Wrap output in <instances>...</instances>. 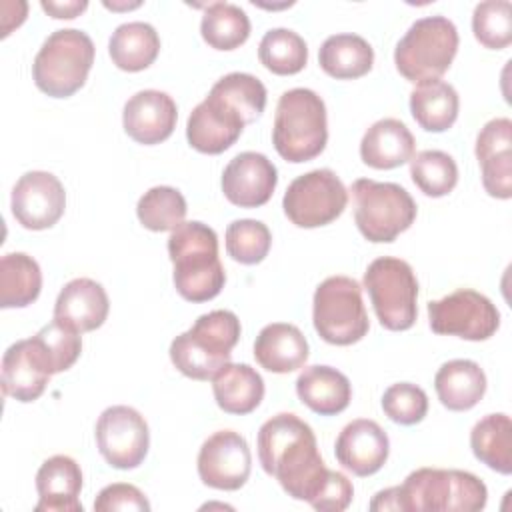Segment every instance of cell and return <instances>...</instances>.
Wrapping results in <instances>:
<instances>
[{"label":"cell","mask_w":512,"mask_h":512,"mask_svg":"<svg viewBox=\"0 0 512 512\" xmlns=\"http://www.w3.org/2000/svg\"><path fill=\"white\" fill-rule=\"evenodd\" d=\"M92 38L76 28L52 32L38 50L32 78L38 90L52 98H68L78 92L94 64Z\"/></svg>","instance_id":"cell-7"},{"label":"cell","mask_w":512,"mask_h":512,"mask_svg":"<svg viewBox=\"0 0 512 512\" xmlns=\"http://www.w3.org/2000/svg\"><path fill=\"white\" fill-rule=\"evenodd\" d=\"M40 6L52 18H58V20L66 18V20H70V18H76L78 14H82L88 8V2L86 0H80V2H76V0L74 2H46V0H42Z\"/></svg>","instance_id":"cell-44"},{"label":"cell","mask_w":512,"mask_h":512,"mask_svg":"<svg viewBox=\"0 0 512 512\" xmlns=\"http://www.w3.org/2000/svg\"><path fill=\"white\" fill-rule=\"evenodd\" d=\"M370 510H400V492L398 486L380 490L372 502H370Z\"/></svg>","instance_id":"cell-45"},{"label":"cell","mask_w":512,"mask_h":512,"mask_svg":"<svg viewBox=\"0 0 512 512\" xmlns=\"http://www.w3.org/2000/svg\"><path fill=\"white\" fill-rule=\"evenodd\" d=\"M352 496H354L352 482L342 472L330 470L328 480L324 482L322 490L318 492L316 500L310 506L322 512H342L350 506Z\"/></svg>","instance_id":"cell-43"},{"label":"cell","mask_w":512,"mask_h":512,"mask_svg":"<svg viewBox=\"0 0 512 512\" xmlns=\"http://www.w3.org/2000/svg\"><path fill=\"white\" fill-rule=\"evenodd\" d=\"M260 64L278 76L298 74L308 62V46L304 38L288 28L268 30L258 46Z\"/></svg>","instance_id":"cell-35"},{"label":"cell","mask_w":512,"mask_h":512,"mask_svg":"<svg viewBox=\"0 0 512 512\" xmlns=\"http://www.w3.org/2000/svg\"><path fill=\"white\" fill-rule=\"evenodd\" d=\"M250 468L248 442L234 430H218L200 446L198 476L210 488L238 490L246 484Z\"/></svg>","instance_id":"cell-15"},{"label":"cell","mask_w":512,"mask_h":512,"mask_svg":"<svg viewBox=\"0 0 512 512\" xmlns=\"http://www.w3.org/2000/svg\"><path fill=\"white\" fill-rule=\"evenodd\" d=\"M460 98L452 84L444 80H426L410 92V112L426 132H446L458 118Z\"/></svg>","instance_id":"cell-29"},{"label":"cell","mask_w":512,"mask_h":512,"mask_svg":"<svg viewBox=\"0 0 512 512\" xmlns=\"http://www.w3.org/2000/svg\"><path fill=\"white\" fill-rule=\"evenodd\" d=\"M296 394L312 412L334 416L348 408L352 400V384L340 370L314 364L304 368L296 378Z\"/></svg>","instance_id":"cell-26"},{"label":"cell","mask_w":512,"mask_h":512,"mask_svg":"<svg viewBox=\"0 0 512 512\" xmlns=\"http://www.w3.org/2000/svg\"><path fill=\"white\" fill-rule=\"evenodd\" d=\"M328 142L324 100L310 88L286 90L276 104L272 144L292 164L308 162L322 154Z\"/></svg>","instance_id":"cell-5"},{"label":"cell","mask_w":512,"mask_h":512,"mask_svg":"<svg viewBox=\"0 0 512 512\" xmlns=\"http://www.w3.org/2000/svg\"><path fill=\"white\" fill-rule=\"evenodd\" d=\"M42 290V272L38 262L24 252H10L0 258V306L24 308L32 304Z\"/></svg>","instance_id":"cell-33"},{"label":"cell","mask_w":512,"mask_h":512,"mask_svg":"<svg viewBox=\"0 0 512 512\" xmlns=\"http://www.w3.org/2000/svg\"><path fill=\"white\" fill-rule=\"evenodd\" d=\"M50 376L30 338L14 342L4 352L2 390L6 396L18 402H34L46 390Z\"/></svg>","instance_id":"cell-23"},{"label":"cell","mask_w":512,"mask_h":512,"mask_svg":"<svg viewBox=\"0 0 512 512\" xmlns=\"http://www.w3.org/2000/svg\"><path fill=\"white\" fill-rule=\"evenodd\" d=\"M108 52L116 68L140 72L158 58L160 36L148 22H126L112 32Z\"/></svg>","instance_id":"cell-31"},{"label":"cell","mask_w":512,"mask_h":512,"mask_svg":"<svg viewBox=\"0 0 512 512\" xmlns=\"http://www.w3.org/2000/svg\"><path fill=\"white\" fill-rule=\"evenodd\" d=\"M278 184V170L260 152H240L222 172V192L240 208L264 206Z\"/></svg>","instance_id":"cell-17"},{"label":"cell","mask_w":512,"mask_h":512,"mask_svg":"<svg viewBox=\"0 0 512 512\" xmlns=\"http://www.w3.org/2000/svg\"><path fill=\"white\" fill-rule=\"evenodd\" d=\"M10 208L16 222L28 230L52 228L66 208L64 186L50 172H26L12 188Z\"/></svg>","instance_id":"cell-16"},{"label":"cell","mask_w":512,"mask_h":512,"mask_svg":"<svg viewBox=\"0 0 512 512\" xmlns=\"http://www.w3.org/2000/svg\"><path fill=\"white\" fill-rule=\"evenodd\" d=\"M32 344L42 358L46 370L54 376L74 366L82 352L80 332L52 320L44 328H40L32 338Z\"/></svg>","instance_id":"cell-37"},{"label":"cell","mask_w":512,"mask_h":512,"mask_svg":"<svg viewBox=\"0 0 512 512\" xmlns=\"http://www.w3.org/2000/svg\"><path fill=\"white\" fill-rule=\"evenodd\" d=\"M430 328L436 334L464 340H488L500 328V312L484 294L458 288L452 294L428 302Z\"/></svg>","instance_id":"cell-13"},{"label":"cell","mask_w":512,"mask_h":512,"mask_svg":"<svg viewBox=\"0 0 512 512\" xmlns=\"http://www.w3.org/2000/svg\"><path fill=\"white\" fill-rule=\"evenodd\" d=\"M348 204L342 180L330 168L310 170L294 178L282 198L288 220L298 228H318L334 222Z\"/></svg>","instance_id":"cell-12"},{"label":"cell","mask_w":512,"mask_h":512,"mask_svg":"<svg viewBox=\"0 0 512 512\" xmlns=\"http://www.w3.org/2000/svg\"><path fill=\"white\" fill-rule=\"evenodd\" d=\"M108 310L110 302L102 284L92 278H74L56 298L54 320L82 334L100 328Z\"/></svg>","instance_id":"cell-22"},{"label":"cell","mask_w":512,"mask_h":512,"mask_svg":"<svg viewBox=\"0 0 512 512\" xmlns=\"http://www.w3.org/2000/svg\"><path fill=\"white\" fill-rule=\"evenodd\" d=\"M178 108L170 94L160 90H140L128 98L122 112L126 134L144 146L160 144L176 128Z\"/></svg>","instance_id":"cell-18"},{"label":"cell","mask_w":512,"mask_h":512,"mask_svg":"<svg viewBox=\"0 0 512 512\" xmlns=\"http://www.w3.org/2000/svg\"><path fill=\"white\" fill-rule=\"evenodd\" d=\"M36 490V512H82L80 464L66 454L50 456L36 472Z\"/></svg>","instance_id":"cell-21"},{"label":"cell","mask_w":512,"mask_h":512,"mask_svg":"<svg viewBox=\"0 0 512 512\" xmlns=\"http://www.w3.org/2000/svg\"><path fill=\"white\" fill-rule=\"evenodd\" d=\"M318 64L336 80H354L372 70L374 50L358 34H332L318 50Z\"/></svg>","instance_id":"cell-30"},{"label":"cell","mask_w":512,"mask_h":512,"mask_svg":"<svg viewBox=\"0 0 512 512\" xmlns=\"http://www.w3.org/2000/svg\"><path fill=\"white\" fill-rule=\"evenodd\" d=\"M416 140L408 126L396 118L374 122L362 136L360 158L376 170H392L412 160Z\"/></svg>","instance_id":"cell-24"},{"label":"cell","mask_w":512,"mask_h":512,"mask_svg":"<svg viewBox=\"0 0 512 512\" xmlns=\"http://www.w3.org/2000/svg\"><path fill=\"white\" fill-rule=\"evenodd\" d=\"M410 176L420 192L440 198L454 190L458 182V166L454 158L442 150H422L410 160Z\"/></svg>","instance_id":"cell-38"},{"label":"cell","mask_w":512,"mask_h":512,"mask_svg":"<svg viewBox=\"0 0 512 512\" xmlns=\"http://www.w3.org/2000/svg\"><path fill=\"white\" fill-rule=\"evenodd\" d=\"M398 492L400 510L406 512H476L488 502L486 484L464 470L418 468Z\"/></svg>","instance_id":"cell-6"},{"label":"cell","mask_w":512,"mask_h":512,"mask_svg":"<svg viewBox=\"0 0 512 512\" xmlns=\"http://www.w3.org/2000/svg\"><path fill=\"white\" fill-rule=\"evenodd\" d=\"M312 322L318 336L334 346H350L370 330L362 286L350 276L322 280L312 300Z\"/></svg>","instance_id":"cell-10"},{"label":"cell","mask_w":512,"mask_h":512,"mask_svg":"<svg viewBox=\"0 0 512 512\" xmlns=\"http://www.w3.org/2000/svg\"><path fill=\"white\" fill-rule=\"evenodd\" d=\"M186 200L172 186H154L144 192L136 204L140 224L152 232H172L186 218Z\"/></svg>","instance_id":"cell-36"},{"label":"cell","mask_w":512,"mask_h":512,"mask_svg":"<svg viewBox=\"0 0 512 512\" xmlns=\"http://www.w3.org/2000/svg\"><path fill=\"white\" fill-rule=\"evenodd\" d=\"M94 434L102 458L118 470L140 466L148 454L150 430L144 416L132 406L106 408L98 416Z\"/></svg>","instance_id":"cell-14"},{"label":"cell","mask_w":512,"mask_h":512,"mask_svg":"<svg viewBox=\"0 0 512 512\" xmlns=\"http://www.w3.org/2000/svg\"><path fill=\"white\" fill-rule=\"evenodd\" d=\"M458 42V30L452 20L446 16H424L396 44V70L414 84L438 80L450 68Z\"/></svg>","instance_id":"cell-8"},{"label":"cell","mask_w":512,"mask_h":512,"mask_svg":"<svg viewBox=\"0 0 512 512\" xmlns=\"http://www.w3.org/2000/svg\"><path fill=\"white\" fill-rule=\"evenodd\" d=\"M382 410L392 422L412 426L424 420L428 412V396L412 382H398L386 388L382 396Z\"/></svg>","instance_id":"cell-41"},{"label":"cell","mask_w":512,"mask_h":512,"mask_svg":"<svg viewBox=\"0 0 512 512\" xmlns=\"http://www.w3.org/2000/svg\"><path fill=\"white\" fill-rule=\"evenodd\" d=\"M96 512H112V510H150V502L146 496L132 484L116 482L102 488L94 500Z\"/></svg>","instance_id":"cell-42"},{"label":"cell","mask_w":512,"mask_h":512,"mask_svg":"<svg viewBox=\"0 0 512 512\" xmlns=\"http://www.w3.org/2000/svg\"><path fill=\"white\" fill-rule=\"evenodd\" d=\"M168 256L174 264L176 292L184 300L206 302L224 288L226 272L218 258V236L208 224L182 222L168 238Z\"/></svg>","instance_id":"cell-3"},{"label":"cell","mask_w":512,"mask_h":512,"mask_svg":"<svg viewBox=\"0 0 512 512\" xmlns=\"http://www.w3.org/2000/svg\"><path fill=\"white\" fill-rule=\"evenodd\" d=\"M474 456L498 474L512 472V422L504 412L480 418L470 432Z\"/></svg>","instance_id":"cell-32"},{"label":"cell","mask_w":512,"mask_h":512,"mask_svg":"<svg viewBox=\"0 0 512 512\" xmlns=\"http://www.w3.org/2000/svg\"><path fill=\"white\" fill-rule=\"evenodd\" d=\"M336 460L356 476L376 474L388 460L390 440L382 426L368 418L348 422L334 444Z\"/></svg>","instance_id":"cell-19"},{"label":"cell","mask_w":512,"mask_h":512,"mask_svg":"<svg viewBox=\"0 0 512 512\" xmlns=\"http://www.w3.org/2000/svg\"><path fill=\"white\" fill-rule=\"evenodd\" d=\"M434 388L444 408L466 412L482 400L486 392V374L474 360L456 358L438 368Z\"/></svg>","instance_id":"cell-27"},{"label":"cell","mask_w":512,"mask_h":512,"mask_svg":"<svg viewBox=\"0 0 512 512\" xmlns=\"http://www.w3.org/2000/svg\"><path fill=\"white\" fill-rule=\"evenodd\" d=\"M204 42L214 50H234L250 36L246 12L230 2H212L200 22Z\"/></svg>","instance_id":"cell-34"},{"label":"cell","mask_w":512,"mask_h":512,"mask_svg":"<svg viewBox=\"0 0 512 512\" xmlns=\"http://www.w3.org/2000/svg\"><path fill=\"white\" fill-rule=\"evenodd\" d=\"M258 460L294 500L312 504L328 480L314 430L302 418L280 412L258 430Z\"/></svg>","instance_id":"cell-1"},{"label":"cell","mask_w":512,"mask_h":512,"mask_svg":"<svg viewBox=\"0 0 512 512\" xmlns=\"http://www.w3.org/2000/svg\"><path fill=\"white\" fill-rule=\"evenodd\" d=\"M308 340L298 326L272 322L260 330L254 342L256 362L274 374H288L308 360Z\"/></svg>","instance_id":"cell-25"},{"label":"cell","mask_w":512,"mask_h":512,"mask_svg":"<svg viewBox=\"0 0 512 512\" xmlns=\"http://www.w3.org/2000/svg\"><path fill=\"white\" fill-rule=\"evenodd\" d=\"M472 32L484 48H506L512 42V4L508 0H486L476 4Z\"/></svg>","instance_id":"cell-40"},{"label":"cell","mask_w":512,"mask_h":512,"mask_svg":"<svg viewBox=\"0 0 512 512\" xmlns=\"http://www.w3.org/2000/svg\"><path fill=\"white\" fill-rule=\"evenodd\" d=\"M364 288L386 330L402 332L414 326L418 316V280L406 260L394 256L372 260L364 272Z\"/></svg>","instance_id":"cell-11"},{"label":"cell","mask_w":512,"mask_h":512,"mask_svg":"<svg viewBox=\"0 0 512 512\" xmlns=\"http://www.w3.org/2000/svg\"><path fill=\"white\" fill-rule=\"evenodd\" d=\"M212 392L220 410L250 414L264 398V380L248 364H224L212 378Z\"/></svg>","instance_id":"cell-28"},{"label":"cell","mask_w":512,"mask_h":512,"mask_svg":"<svg viewBox=\"0 0 512 512\" xmlns=\"http://www.w3.org/2000/svg\"><path fill=\"white\" fill-rule=\"evenodd\" d=\"M240 320L230 310H212L170 344L172 364L192 380H210L230 362L240 340Z\"/></svg>","instance_id":"cell-4"},{"label":"cell","mask_w":512,"mask_h":512,"mask_svg":"<svg viewBox=\"0 0 512 512\" xmlns=\"http://www.w3.org/2000/svg\"><path fill=\"white\" fill-rule=\"evenodd\" d=\"M272 246V234L268 226L260 220L242 218L234 220L226 228V252L232 260L240 264L262 262Z\"/></svg>","instance_id":"cell-39"},{"label":"cell","mask_w":512,"mask_h":512,"mask_svg":"<svg viewBox=\"0 0 512 512\" xmlns=\"http://www.w3.org/2000/svg\"><path fill=\"white\" fill-rule=\"evenodd\" d=\"M476 158L482 168V186L492 198L512 196V122L494 118L476 138Z\"/></svg>","instance_id":"cell-20"},{"label":"cell","mask_w":512,"mask_h":512,"mask_svg":"<svg viewBox=\"0 0 512 512\" xmlns=\"http://www.w3.org/2000/svg\"><path fill=\"white\" fill-rule=\"evenodd\" d=\"M350 192L354 222L368 242H394L416 220V202L400 184L358 178Z\"/></svg>","instance_id":"cell-9"},{"label":"cell","mask_w":512,"mask_h":512,"mask_svg":"<svg viewBox=\"0 0 512 512\" xmlns=\"http://www.w3.org/2000/svg\"><path fill=\"white\" fill-rule=\"evenodd\" d=\"M264 108L266 86L252 74L230 72L190 112L188 144L202 154H222L240 138L246 124L260 118Z\"/></svg>","instance_id":"cell-2"}]
</instances>
